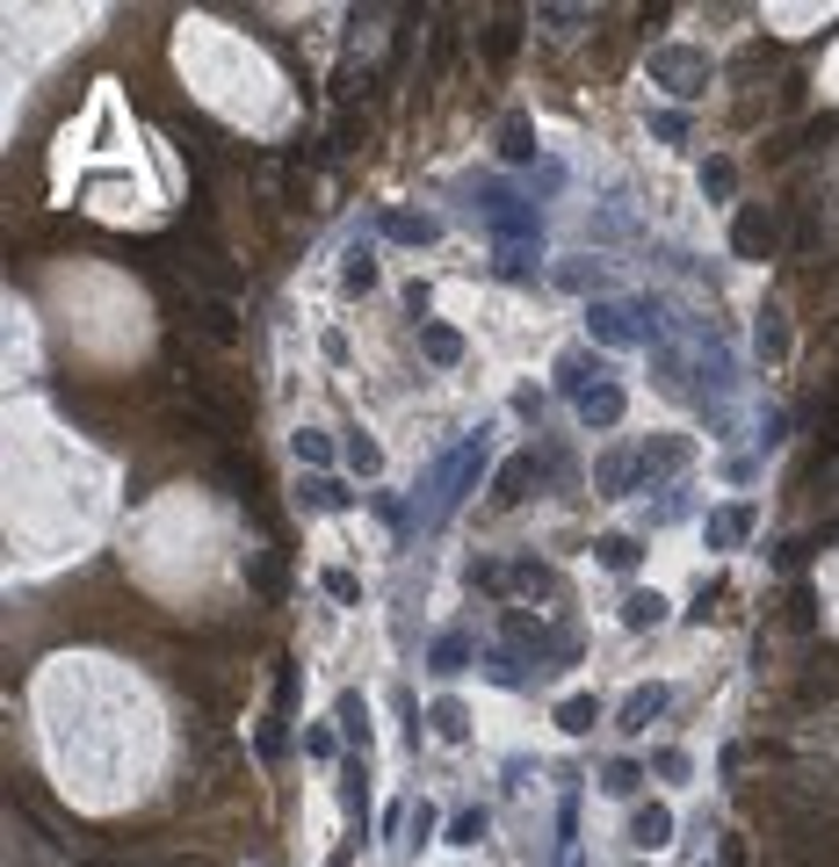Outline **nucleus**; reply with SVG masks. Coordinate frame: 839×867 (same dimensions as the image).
<instances>
[{"instance_id":"nucleus-1","label":"nucleus","mask_w":839,"mask_h":867,"mask_svg":"<svg viewBox=\"0 0 839 867\" xmlns=\"http://www.w3.org/2000/svg\"><path fill=\"white\" fill-rule=\"evenodd\" d=\"M774 832V853L788 867H839V817L818 810H752Z\"/></svg>"},{"instance_id":"nucleus-2","label":"nucleus","mask_w":839,"mask_h":867,"mask_svg":"<svg viewBox=\"0 0 839 867\" xmlns=\"http://www.w3.org/2000/svg\"><path fill=\"white\" fill-rule=\"evenodd\" d=\"M586 333H594L601 347L659 340V304H651V296H594V304H586Z\"/></svg>"},{"instance_id":"nucleus-3","label":"nucleus","mask_w":839,"mask_h":867,"mask_svg":"<svg viewBox=\"0 0 839 867\" xmlns=\"http://www.w3.org/2000/svg\"><path fill=\"white\" fill-rule=\"evenodd\" d=\"M645 72H651V87L673 94V102H695L702 87L717 80V58L702 52V44H659V52L645 58Z\"/></svg>"},{"instance_id":"nucleus-4","label":"nucleus","mask_w":839,"mask_h":867,"mask_svg":"<svg viewBox=\"0 0 839 867\" xmlns=\"http://www.w3.org/2000/svg\"><path fill=\"white\" fill-rule=\"evenodd\" d=\"M550 470H564V455H558V449H522V455H507V463H500V477H492V506L507 514V506L536 499Z\"/></svg>"},{"instance_id":"nucleus-5","label":"nucleus","mask_w":839,"mask_h":867,"mask_svg":"<svg viewBox=\"0 0 839 867\" xmlns=\"http://www.w3.org/2000/svg\"><path fill=\"white\" fill-rule=\"evenodd\" d=\"M687 463H695V441H687V434H659V441H645V449H637V492H659L665 477L687 470Z\"/></svg>"},{"instance_id":"nucleus-6","label":"nucleus","mask_w":839,"mask_h":867,"mask_svg":"<svg viewBox=\"0 0 839 867\" xmlns=\"http://www.w3.org/2000/svg\"><path fill=\"white\" fill-rule=\"evenodd\" d=\"M774 246H782L774 210H768V203H738V217H731V254H738V260H768Z\"/></svg>"},{"instance_id":"nucleus-7","label":"nucleus","mask_w":839,"mask_h":867,"mask_svg":"<svg viewBox=\"0 0 839 867\" xmlns=\"http://www.w3.org/2000/svg\"><path fill=\"white\" fill-rule=\"evenodd\" d=\"M760 536V506L752 499H731V506H717V514L702 520V542L709 550H738V542H752Z\"/></svg>"},{"instance_id":"nucleus-8","label":"nucleus","mask_w":839,"mask_h":867,"mask_svg":"<svg viewBox=\"0 0 839 867\" xmlns=\"http://www.w3.org/2000/svg\"><path fill=\"white\" fill-rule=\"evenodd\" d=\"M181 304H189V326L195 333H210V340H239V312H232V296H217V290H181Z\"/></svg>"},{"instance_id":"nucleus-9","label":"nucleus","mask_w":839,"mask_h":867,"mask_svg":"<svg viewBox=\"0 0 839 867\" xmlns=\"http://www.w3.org/2000/svg\"><path fill=\"white\" fill-rule=\"evenodd\" d=\"M594 383H608L601 347H564V354H558V391H564V398H586Z\"/></svg>"},{"instance_id":"nucleus-10","label":"nucleus","mask_w":839,"mask_h":867,"mask_svg":"<svg viewBox=\"0 0 839 867\" xmlns=\"http://www.w3.org/2000/svg\"><path fill=\"white\" fill-rule=\"evenodd\" d=\"M665 709H673V687H665V679H651V687L623 694V709H615V730H629V737H637V730H645V723H659Z\"/></svg>"},{"instance_id":"nucleus-11","label":"nucleus","mask_w":839,"mask_h":867,"mask_svg":"<svg viewBox=\"0 0 839 867\" xmlns=\"http://www.w3.org/2000/svg\"><path fill=\"white\" fill-rule=\"evenodd\" d=\"M623 413H629L623 383H594V391L579 398V427H586V434H608V427H623Z\"/></svg>"},{"instance_id":"nucleus-12","label":"nucleus","mask_w":839,"mask_h":867,"mask_svg":"<svg viewBox=\"0 0 839 867\" xmlns=\"http://www.w3.org/2000/svg\"><path fill=\"white\" fill-rule=\"evenodd\" d=\"M629 846L637 853L673 846V810H665V802H637V817H629Z\"/></svg>"},{"instance_id":"nucleus-13","label":"nucleus","mask_w":839,"mask_h":867,"mask_svg":"<svg viewBox=\"0 0 839 867\" xmlns=\"http://www.w3.org/2000/svg\"><path fill=\"white\" fill-rule=\"evenodd\" d=\"M507 593H536V600H550L558 593V564H542V556H507Z\"/></svg>"},{"instance_id":"nucleus-14","label":"nucleus","mask_w":839,"mask_h":867,"mask_svg":"<svg viewBox=\"0 0 839 867\" xmlns=\"http://www.w3.org/2000/svg\"><path fill=\"white\" fill-rule=\"evenodd\" d=\"M594 492H601V499H629V492H637V455H629V449H608L594 463Z\"/></svg>"},{"instance_id":"nucleus-15","label":"nucleus","mask_w":839,"mask_h":867,"mask_svg":"<svg viewBox=\"0 0 839 867\" xmlns=\"http://www.w3.org/2000/svg\"><path fill=\"white\" fill-rule=\"evenodd\" d=\"M463 665H471V629H441V637L427 643V673H435V679H456Z\"/></svg>"},{"instance_id":"nucleus-16","label":"nucleus","mask_w":839,"mask_h":867,"mask_svg":"<svg viewBox=\"0 0 839 867\" xmlns=\"http://www.w3.org/2000/svg\"><path fill=\"white\" fill-rule=\"evenodd\" d=\"M298 499L312 506V514H348V506H355V492L340 485L333 470H312V477H304V485H298Z\"/></svg>"},{"instance_id":"nucleus-17","label":"nucleus","mask_w":839,"mask_h":867,"mask_svg":"<svg viewBox=\"0 0 839 867\" xmlns=\"http://www.w3.org/2000/svg\"><path fill=\"white\" fill-rule=\"evenodd\" d=\"M340 810H348L355 846H362V832H369V774H362V759H348V766H340Z\"/></svg>"},{"instance_id":"nucleus-18","label":"nucleus","mask_w":839,"mask_h":867,"mask_svg":"<svg viewBox=\"0 0 839 867\" xmlns=\"http://www.w3.org/2000/svg\"><path fill=\"white\" fill-rule=\"evenodd\" d=\"M419 354H427L435 369H456L463 362V333L441 326V318H419Z\"/></svg>"},{"instance_id":"nucleus-19","label":"nucleus","mask_w":839,"mask_h":867,"mask_svg":"<svg viewBox=\"0 0 839 867\" xmlns=\"http://www.w3.org/2000/svg\"><path fill=\"white\" fill-rule=\"evenodd\" d=\"M384 232L399 246H435L441 239V217H427V210H384Z\"/></svg>"},{"instance_id":"nucleus-20","label":"nucleus","mask_w":839,"mask_h":867,"mask_svg":"<svg viewBox=\"0 0 839 867\" xmlns=\"http://www.w3.org/2000/svg\"><path fill=\"white\" fill-rule=\"evenodd\" d=\"M500 159H507V167H528V159H536V123H528L522 109L500 116Z\"/></svg>"},{"instance_id":"nucleus-21","label":"nucleus","mask_w":839,"mask_h":867,"mask_svg":"<svg viewBox=\"0 0 839 867\" xmlns=\"http://www.w3.org/2000/svg\"><path fill=\"white\" fill-rule=\"evenodd\" d=\"M340 290H348V296H369V290H377V254H369L362 239H355L348 260H340Z\"/></svg>"},{"instance_id":"nucleus-22","label":"nucleus","mask_w":839,"mask_h":867,"mask_svg":"<svg viewBox=\"0 0 839 867\" xmlns=\"http://www.w3.org/2000/svg\"><path fill=\"white\" fill-rule=\"evenodd\" d=\"M340 463H348L355 477H377V470H384V449H377V434H362V427H355L348 441H340Z\"/></svg>"},{"instance_id":"nucleus-23","label":"nucleus","mask_w":839,"mask_h":867,"mask_svg":"<svg viewBox=\"0 0 839 867\" xmlns=\"http://www.w3.org/2000/svg\"><path fill=\"white\" fill-rule=\"evenodd\" d=\"M333 723H340V737H348L355 752L369 745V701L362 694H340V701H333Z\"/></svg>"},{"instance_id":"nucleus-24","label":"nucleus","mask_w":839,"mask_h":867,"mask_svg":"<svg viewBox=\"0 0 839 867\" xmlns=\"http://www.w3.org/2000/svg\"><path fill=\"white\" fill-rule=\"evenodd\" d=\"M774 66H782V52H774V44H760V36H752V44H738V58H731V80H768Z\"/></svg>"},{"instance_id":"nucleus-25","label":"nucleus","mask_w":839,"mask_h":867,"mask_svg":"<svg viewBox=\"0 0 839 867\" xmlns=\"http://www.w3.org/2000/svg\"><path fill=\"white\" fill-rule=\"evenodd\" d=\"M659 622H665V600H659L651 586H637V593L623 600V629H637V637H645V629H659Z\"/></svg>"},{"instance_id":"nucleus-26","label":"nucleus","mask_w":839,"mask_h":867,"mask_svg":"<svg viewBox=\"0 0 839 867\" xmlns=\"http://www.w3.org/2000/svg\"><path fill=\"white\" fill-rule=\"evenodd\" d=\"M752 347H760V362H782V354H788V326H782V304H768V312H760V333H752Z\"/></svg>"},{"instance_id":"nucleus-27","label":"nucleus","mask_w":839,"mask_h":867,"mask_svg":"<svg viewBox=\"0 0 839 867\" xmlns=\"http://www.w3.org/2000/svg\"><path fill=\"white\" fill-rule=\"evenodd\" d=\"M594 723H601V701H594V694H572V701H558V730H564V737H586Z\"/></svg>"},{"instance_id":"nucleus-28","label":"nucleus","mask_w":839,"mask_h":867,"mask_svg":"<svg viewBox=\"0 0 839 867\" xmlns=\"http://www.w3.org/2000/svg\"><path fill=\"white\" fill-rule=\"evenodd\" d=\"M594 556L608 564V572H637V556H645V542H637V536H601V542H594Z\"/></svg>"},{"instance_id":"nucleus-29","label":"nucleus","mask_w":839,"mask_h":867,"mask_svg":"<svg viewBox=\"0 0 839 867\" xmlns=\"http://www.w3.org/2000/svg\"><path fill=\"white\" fill-rule=\"evenodd\" d=\"M702 195H709V203H731L738 195V167L731 159H702Z\"/></svg>"},{"instance_id":"nucleus-30","label":"nucleus","mask_w":839,"mask_h":867,"mask_svg":"<svg viewBox=\"0 0 839 867\" xmlns=\"http://www.w3.org/2000/svg\"><path fill=\"white\" fill-rule=\"evenodd\" d=\"M485 665H492V679H500V687H528V679H536V665H522V651H514V643H500Z\"/></svg>"},{"instance_id":"nucleus-31","label":"nucleus","mask_w":839,"mask_h":867,"mask_svg":"<svg viewBox=\"0 0 839 867\" xmlns=\"http://www.w3.org/2000/svg\"><path fill=\"white\" fill-rule=\"evenodd\" d=\"M427 723H435L449 745H463V737H471V709H463V701H435V709H427Z\"/></svg>"},{"instance_id":"nucleus-32","label":"nucleus","mask_w":839,"mask_h":867,"mask_svg":"<svg viewBox=\"0 0 839 867\" xmlns=\"http://www.w3.org/2000/svg\"><path fill=\"white\" fill-rule=\"evenodd\" d=\"M485 824H492V817L478 810V802H471V810H456V817H449V846H456V853H471L478 838H485Z\"/></svg>"},{"instance_id":"nucleus-33","label":"nucleus","mask_w":839,"mask_h":867,"mask_svg":"<svg viewBox=\"0 0 839 867\" xmlns=\"http://www.w3.org/2000/svg\"><path fill=\"white\" fill-rule=\"evenodd\" d=\"M318 586H326L333 607H362V578H355L348 564H326V578H318Z\"/></svg>"},{"instance_id":"nucleus-34","label":"nucleus","mask_w":839,"mask_h":867,"mask_svg":"<svg viewBox=\"0 0 839 867\" xmlns=\"http://www.w3.org/2000/svg\"><path fill=\"white\" fill-rule=\"evenodd\" d=\"M601 788H608V796H637V788H645V766L637 759H608L601 766Z\"/></svg>"},{"instance_id":"nucleus-35","label":"nucleus","mask_w":839,"mask_h":867,"mask_svg":"<svg viewBox=\"0 0 839 867\" xmlns=\"http://www.w3.org/2000/svg\"><path fill=\"white\" fill-rule=\"evenodd\" d=\"M514 44H522V22H514V15H500V22L485 30V58H492V66H507V58H514Z\"/></svg>"},{"instance_id":"nucleus-36","label":"nucleus","mask_w":839,"mask_h":867,"mask_svg":"<svg viewBox=\"0 0 839 867\" xmlns=\"http://www.w3.org/2000/svg\"><path fill=\"white\" fill-rule=\"evenodd\" d=\"M290 449H298V463H312V470L333 463V441H326L318 427H298V434H290Z\"/></svg>"},{"instance_id":"nucleus-37","label":"nucleus","mask_w":839,"mask_h":867,"mask_svg":"<svg viewBox=\"0 0 839 867\" xmlns=\"http://www.w3.org/2000/svg\"><path fill=\"white\" fill-rule=\"evenodd\" d=\"M558 282L564 290H601V282H608V260H564Z\"/></svg>"},{"instance_id":"nucleus-38","label":"nucleus","mask_w":839,"mask_h":867,"mask_svg":"<svg viewBox=\"0 0 839 867\" xmlns=\"http://www.w3.org/2000/svg\"><path fill=\"white\" fill-rule=\"evenodd\" d=\"M254 752H261L268 766L282 759V709H268V716H261V730H254Z\"/></svg>"},{"instance_id":"nucleus-39","label":"nucleus","mask_w":839,"mask_h":867,"mask_svg":"<svg viewBox=\"0 0 839 867\" xmlns=\"http://www.w3.org/2000/svg\"><path fill=\"white\" fill-rule=\"evenodd\" d=\"M463 578H471L478 593H507V564H500V556H478V564H471Z\"/></svg>"},{"instance_id":"nucleus-40","label":"nucleus","mask_w":839,"mask_h":867,"mask_svg":"<svg viewBox=\"0 0 839 867\" xmlns=\"http://www.w3.org/2000/svg\"><path fill=\"white\" fill-rule=\"evenodd\" d=\"M651 774H659V780H687V752L681 745H659V752H651Z\"/></svg>"},{"instance_id":"nucleus-41","label":"nucleus","mask_w":839,"mask_h":867,"mask_svg":"<svg viewBox=\"0 0 839 867\" xmlns=\"http://www.w3.org/2000/svg\"><path fill=\"white\" fill-rule=\"evenodd\" d=\"M651 131H659L665 145H687V116L681 109H651Z\"/></svg>"},{"instance_id":"nucleus-42","label":"nucleus","mask_w":839,"mask_h":867,"mask_svg":"<svg viewBox=\"0 0 839 867\" xmlns=\"http://www.w3.org/2000/svg\"><path fill=\"white\" fill-rule=\"evenodd\" d=\"M405 832H413V846H427V832H435V802H413V810H405Z\"/></svg>"},{"instance_id":"nucleus-43","label":"nucleus","mask_w":839,"mask_h":867,"mask_svg":"<svg viewBox=\"0 0 839 867\" xmlns=\"http://www.w3.org/2000/svg\"><path fill=\"white\" fill-rule=\"evenodd\" d=\"M304 752H312V759H333V752H340V737L318 723V730H304Z\"/></svg>"},{"instance_id":"nucleus-44","label":"nucleus","mask_w":839,"mask_h":867,"mask_svg":"<svg viewBox=\"0 0 839 867\" xmlns=\"http://www.w3.org/2000/svg\"><path fill=\"white\" fill-rule=\"evenodd\" d=\"M717 867H746V838H738V832H724V846H717Z\"/></svg>"},{"instance_id":"nucleus-45","label":"nucleus","mask_w":839,"mask_h":867,"mask_svg":"<svg viewBox=\"0 0 839 867\" xmlns=\"http://www.w3.org/2000/svg\"><path fill=\"white\" fill-rule=\"evenodd\" d=\"M746 759H752V745H738V737H731V745H724V759H717V766H724V774H746Z\"/></svg>"},{"instance_id":"nucleus-46","label":"nucleus","mask_w":839,"mask_h":867,"mask_svg":"<svg viewBox=\"0 0 839 867\" xmlns=\"http://www.w3.org/2000/svg\"><path fill=\"white\" fill-rule=\"evenodd\" d=\"M318 354H326V362L340 369V362H348V333H326V340H318Z\"/></svg>"},{"instance_id":"nucleus-47","label":"nucleus","mask_w":839,"mask_h":867,"mask_svg":"<svg viewBox=\"0 0 839 867\" xmlns=\"http://www.w3.org/2000/svg\"><path fill=\"white\" fill-rule=\"evenodd\" d=\"M825 296H832V304H839V260H832V268H825Z\"/></svg>"},{"instance_id":"nucleus-48","label":"nucleus","mask_w":839,"mask_h":867,"mask_svg":"<svg viewBox=\"0 0 839 867\" xmlns=\"http://www.w3.org/2000/svg\"><path fill=\"white\" fill-rule=\"evenodd\" d=\"M348 860H355V838H348V846H340V853H333V860H326V867H348Z\"/></svg>"},{"instance_id":"nucleus-49","label":"nucleus","mask_w":839,"mask_h":867,"mask_svg":"<svg viewBox=\"0 0 839 867\" xmlns=\"http://www.w3.org/2000/svg\"><path fill=\"white\" fill-rule=\"evenodd\" d=\"M80 867H109V860H80Z\"/></svg>"},{"instance_id":"nucleus-50","label":"nucleus","mask_w":839,"mask_h":867,"mask_svg":"<svg viewBox=\"0 0 839 867\" xmlns=\"http://www.w3.org/2000/svg\"><path fill=\"white\" fill-rule=\"evenodd\" d=\"M254 867H268V860H254Z\"/></svg>"},{"instance_id":"nucleus-51","label":"nucleus","mask_w":839,"mask_h":867,"mask_svg":"<svg viewBox=\"0 0 839 867\" xmlns=\"http://www.w3.org/2000/svg\"><path fill=\"white\" fill-rule=\"evenodd\" d=\"M572 867H586V860H572Z\"/></svg>"},{"instance_id":"nucleus-52","label":"nucleus","mask_w":839,"mask_h":867,"mask_svg":"<svg viewBox=\"0 0 839 867\" xmlns=\"http://www.w3.org/2000/svg\"><path fill=\"white\" fill-rule=\"evenodd\" d=\"M774 867H788V860H774Z\"/></svg>"}]
</instances>
